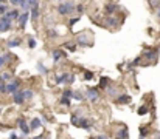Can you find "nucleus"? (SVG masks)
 <instances>
[{"label": "nucleus", "instance_id": "nucleus-1", "mask_svg": "<svg viewBox=\"0 0 160 139\" xmlns=\"http://www.w3.org/2000/svg\"><path fill=\"white\" fill-rule=\"evenodd\" d=\"M92 34L89 31H84V33H79L76 36V40H75V44L79 45V47H90L92 45Z\"/></svg>", "mask_w": 160, "mask_h": 139}, {"label": "nucleus", "instance_id": "nucleus-2", "mask_svg": "<svg viewBox=\"0 0 160 139\" xmlns=\"http://www.w3.org/2000/svg\"><path fill=\"white\" fill-rule=\"evenodd\" d=\"M75 9H76V6L72 2H64V3H59V6H58V12L61 16H70Z\"/></svg>", "mask_w": 160, "mask_h": 139}, {"label": "nucleus", "instance_id": "nucleus-3", "mask_svg": "<svg viewBox=\"0 0 160 139\" xmlns=\"http://www.w3.org/2000/svg\"><path fill=\"white\" fill-rule=\"evenodd\" d=\"M17 125H19V128H20V131H22V133H20L22 137H26V136L30 134L31 127H30L28 124H26V121H25L23 118H19V119H17Z\"/></svg>", "mask_w": 160, "mask_h": 139}, {"label": "nucleus", "instance_id": "nucleus-4", "mask_svg": "<svg viewBox=\"0 0 160 139\" xmlns=\"http://www.w3.org/2000/svg\"><path fill=\"white\" fill-rule=\"evenodd\" d=\"M84 94H86V97H87L90 102H97V101H98V97H100V91H98V88H95V87L86 88Z\"/></svg>", "mask_w": 160, "mask_h": 139}, {"label": "nucleus", "instance_id": "nucleus-5", "mask_svg": "<svg viewBox=\"0 0 160 139\" xmlns=\"http://www.w3.org/2000/svg\"><path fill=\"white\" fill-rule=\"evenodd\" d=\"M25 94H23V90H19L16 94H12V102L16 105H23L25 104Z\"/></svg>", "mask_w": 160, "mask_h": 139}, {"label": "nucleus", "instance_id": "nucleus-6", "mask_svg": "<svg viewBox=\"0 0 160 139\" xmlns=\"http://www.w3.org/2000/svg\"><path fill=\"white\" fill-rule=\"evenodd\" d=\"M19 90H20V82H19V80L8 82V93H9V94H16Z\"/></svg>", "mask_w": 160, "mask_h": 139}, {"label": "nucleus", "instance_id": "nucleus-7", "mask_svg": "<svg viewBox=\"0 0 160 139\" xmlns=\"http://www.w3.org/2000/svg\"><path fill=\"white\" fill-rule=\"evenodd\" d=\"M92 125H93V122L89 121V119H86V118H79V119H78V127H81V128H84V130H90Z\"/></svg>", "mask_w": 160, "mask_h": 139}, {"label": "nucleus", "instance_id": "nucleus-8", "mask_svg": "<svg viewBox=\"0 0 160 139\" xmlns=\"http://www.w3.org/2000/svg\"><path fill=\"white\" fill-rule=\"evenodd\" d=\"M51 57H53V60H55V62H58L62 57H67V51H64V50H53Z\"/></svg>", "mask_w": 160, "mask_h": 139}, {"label": "nucleus", "instance_id": "nucleus-9", "mask_svg": "<svg viewBox=\"0 0 160 139\" xmlns=\"http://www.w3.org/2000/svg\"><path fill=\"white\" fill-rule=\"evenodd\" d=\"M128 136H129L128 127H121L118 131H115V139H128Z\"/></svg>", "mask_w": 160, "mask_h": 139}, {"label": "nucleus", "instance_id": "nucleus-10", "mask_svg": "<svg viewBox=\"0 0 160 139\" xmlns=\"http://www.w3.org/2000/svg\"><path fill=\"white\" fill-rule=\"evenodd\" d=\"M143 57H146L148 60H155L158 57V50H148V51H145Z\"/></svg>", "mask_w": 160, "mask_h": 139}, {"label": "nucleus", "instance_id": "nucleus-11", "mask_svg": "<svg viewBox=\"0 0 160 139\" xmlns=\"http://www.w3.org/2000/svg\"><path fill=\"white\" fill-rule=\"evenodd\" d=\"M70 76L72 74H69V73H64V74H59L58 77H56V83H59V85H61V83H69L70 82Z\"/></svg>", "mask_w": 160, "mask_h": 139}, {"label": "nucleus", "instance_id": "nucleus-12", "mask_svg": "<svg viewBox=\"0 0 160 139\" xmlns=\"http://www.w3.org/2000/svg\"><path fill=\"white\" fill-rule=\"evenodd\" d=\"M28 17H30V11H26V12H22V16L19 17V25H20V30H23L26 22H28Z\"/></svg>", "mask_w": 160, "mask_h": 139}, {"label": "nucleus", "instance_id": "nucleus-13", "mask_svg": "<svg viewBox=\"0 0 160 139\" xmlns=\"http://www.w3.org/2000/svg\"><path fill=\"white\" fill-rule=\"evenodd\" d=\"M8 16H9V19H11V20H19V17L22 16V12H20L17 8H14V9L8 11Z\"/></svg>", "mask_w": 160, "mask_h": 139}, {"label": "nucleus", "instance_id": "nucleus-14", "mask_svg": "<svg viewBox=\"0 0 160 139\" xmlns=\"http://www.w3.org/2000/svg\"><path fill=\"white\" fill-rule=\"evenodd\" d=\"M30 127H31V130H37V128H41V127H42V121H41V118H34V119H31Z\"/></svg>", "mask_w": 160, "mask_h": 139}, {"label": "nucleus", "instance_id": "nucleus-15", "mask_svg": "<svg viewBox=\"0 0 160 139\" xmlns=\"http://www.w3.org/2000/svg\"><path fill=\"white\" fill-rule=\"evenodd\" d=\"M115 101H117V104H121V105H123V104H129V102H131V96H128V94H120Z\"/></svg>", "mask_w": 160, "mask_h": 139}, {"label": "nucleus", "instance_id": "nucleus-16", "mask_svg": "<svg viewBox=\"0 0 160 139\" xmlns=\"http://www.w3.org/2000/svg\"><path fill=\"white\" fill-rule=\"evenodd\" d=\"M109 82H111V79H109V77L103 76V77L100 79V88H101V90H107V87H109Z\"/></svg>", "mask_w": 160, "mask_h": 139}, {"label": "nucleus", "instance_id": "nucleus-17", "mask_svg": "<svg viewBox=\"0 0 160 139\" xmlns=\"http://www.w3.org/2000/svg\"><path fill=\"white\" fill-rule=\"evenodd\" d=\"M12 28V22L6 23V22H0V33H6Z\"/></svg>", "mask_w": 160, "mask_h": 139}, {"label": "nucleus", "instance_id": "nucleus-18", "mask_svg": "<svg viewBox=\"0 0 160 139\" xmlns=\"http://www.w3.org/2000/svg\"><path fill=\"white\" fill-rule=\"evenodd\" d=\"M106 91H107V94H109V96L115 97V99L120 96V91H118V88H117V87H107V90H106Z\"/></svg>", "mask_w": 160, "mask_h": 139}, {"label": "nucleus", "instance_id": "nucleus-19", "mask_svg": "<svg viewBox=\"0 0 160 139\" xmlns=\"http://www.w3.org/2000/svg\"><path fill=\"white\" fill-rule=\"evenodd\" d=\"M20 44H22V40H20L19 37H16V39H9L8 47H9V48H14V47H19Z\"/></svg>", "mask_w": 160, "mask_h": 139}, {"label": "nucleus", "instance_id": "nucleus-20", "mask_svg": "<svg viewBox=\"0 0 160 139\" xmlns=\"http://www.w3.org/2000/svg\"><path fill=\"white\" fill-rule=\"evenodd\" d=\"M117 9H118L117 3H107V5H106V12H109V14H114Z\"/></svg>", "mask_w": 160, "mask_h": 139}, {"label": "nucleus", "instance_id": "nucleus-21", "mask_svg": "<svg viewBox=\"0 0 160 139\" xmlns=\"http://www.w3.org/2000/svg\"><path fill=\"white\" fill-rule=\"evenodd\" d=\"M30 16H31V19H33L34 22L39 19V16H41V12H39V6H37V8H33V9H30Z\"/></svg>", "mask_w": 160, "mask_h": 139}, {"label": "nucleus", "instance_id": "nucleus-22", "mask_svg": "<svg viewBox=\"0 0 160 139\" xmlns=\"http://www.w3.org/2000/svg\"><path fill=\"white\" fill-rule=\"evenodd\" d=\"M73 99H76V101H79V102H83V101L86 99V94L81 93V91H75V93H73Z\"/></svg>", "mask_w": 160, "mask_h": 139}, {"label": "nucleus", "instance_id": "nucleus-23", "mask_svg": "<svg viewBox=\"0 0 160 139\" xmlns=\"http://www.w3.org/2000/svg\"><path fill=\"white\" fill-rule=\"evenodd\" d=\"M0 79L5 80V82H12V74H11V73H8V71H5V73L0 74Z\"/></svg>", "mask_w": 160, "mask_h": 139}, {"label": "nucleus", "instance_id": "nucleus-24", "mask_svg": "<svg viewBox=\"0 0 160 139\" xmlns=\"http://www.w3.org/2000/svg\"><path fill=\"white\" fill-rule=\"evenodd\" d=\"M148 111H149V108H148V107H146V105H141V107H138L137 113H138L140 116H145V115H148Z\"/></svg>", "mask_w": 160, "mask_h": 139}, {"label": "nucleus", "instance_id": "nucleus-25", "mask_svg": "<svg viewBox=\"0 0 160 139\" xmlns=\"http://www.w3.org/2000/svg\"><path fill=\"white\" fill-rule=\"evenodd\" d=\"M0 93H8V83L0 79Z\"/></svg>", "mask_w": 160, "mask_h": 139}, {"label": "nucleus", "instance_id": "nucleus-26", "mask_svg": "<svg viewBox=\"0 0 160 139\" xmlns=\"http://www.w3.org/2000/svg\"><path fill=\"white\" fill-rule=\"evenodd\" d=\"M37 70H39V73H41V74H47V73H48V68H47L44 63H39V65H37Z\"/></svg>", "mask_w": 160, "mask_h": 139}, {"label": "nucleus", "instance_id": "nucleus-27", "mask_svg": "<svg viewBox=\"0 0 160 139\" xmlns=\"http://www.w3.org/2000/svg\"><path fill=\"white\" fill-rule=\"evenodd\" d=\"M59 104H61V105H65V107H70V104H72V102H70V97H64V96H62L61 101H59Z\"/></svg>", "mask_w": 160, "mask_h": 139}, {"label": "nucleus", "instance_id": "nucleus-28", "mask_svg": "<svg viewBox=\"0 0 160 139\" xmlns=\"http://www.w3.org/2000/svg\"><path fill=\"white\" fill-rule=\"evenodd\" d=\"M23 94H25V99H31V97L34 96L33 90H30V88H25V90H23Z\"/></svg>", "mask_w": 160, "mask_h": 139}, {"label": "nucleus", "instance_id": "nucleus-29", "mask_svg": "<svg viewBox=\"0 0 160 139\" xmlns=\"http://www.w3.org/2000/svg\"><path fill=\"white\" fill-rule=\"evenodd\" d=\"M28 6H30V9L37 8L39 6V0H28Z\"/></svg>", "mask_w": 160, "mask_h": 139}, {"label": "nucleus", "instance_id": "nucleus-30", "mask_svg": "<svg viewBox=\"0 0 160 139\" xmlns=\"http://www.w3.org/2000/svg\"><path fill=\"white\" fill-rule=\"evenodd\" d=\"M73 90H64V93H62V96L64 97H70V99H72V97H73Z\"/></svg>", "mask_w": 160, "mask_h": 139}, {"label": "nucleus", "instance_id": "nucleus-31", "mask_svg": "<svg viewBox=\"0 0 160 139\" xmlns=\"http://www.w3.org/2000/svg\"><path fill=\"white\" fill-rule=\"evenodd\" d=\"M5 14H8V6L3 3V5H0V16H5Z\"/></svg>", "mask_w": 160, "mask_h": 139}, {"label": "nucleus", "instance_id": "nucleus-32", "mask_svg": "<svg viewBox=\"0 0 160 139\" xmlns=\"http://www.w3.org/2000/svg\"><path fill=\"white\" fill-rule=\"evenodd\" d=\"M149 5H151V8H158V5H160V0H149Z\"/></svg>", "mask_w": 160, "mask_h": 139}, {"label": "nucleus", "instance_id": "nucleus-33", "mask_svg": "<svg viewBox=\"0 0 160 139\" xmlns=\"http://www.w3.org/2000/svg\"><path fill=\"white\" fill-rule=\"evenodd\" d=\"M93 76H95V74H93L92 71H86V73H84V79H86V80H92Z\"/></svg>", "mask_w": 160, "mask_h": 139}, {"label": "nucleus", "instance_id": "nucleus-34", "mask_svg": "<svg viewBox=\"0 0 160 139\" xmlns=\"http://www.w3.org/2000/svg\"><path fill=\"white\" fill-rule=\"evenodd\" d=\"M146 134H148V128H146L145 125H143V127H140V136H141V137H145Z\"/></svg>", "mask_w": 160, "mask_h": 139}, {"label": "nucleus", "instance_id": "nucleus-35", "mask_svg": "<svg viewBox=\"0 0 160 139\" xmlns=\"http://www.w3.org/2000/svg\"><path fill=\"white\" fill-rule=\"evenodd\" d=\"M83 113H84V110L83 108H78V110H75V116H78V118H83Z\"/></svg>", "mask_w": 160, "mask_h": 139}, {"label": "nucleus", "instance_id": "nucleus-36", "mask_svg": "<svg viewBox=\"0 0 160 139\" xmlns=\"http://www.w3.org/2000/svg\"><path fill=\"white\" fill-rule=\"evenodd\" d=\"M64 48H67V50H70V51H75L76 45H75V44H65V45H64Z\"/></svg>", "mask_w": 160, "mask_h": 139}, {"label": "nucleus", "instance_id": "nucleus-37", "mask_svg": "<svg viewBox=\"0 0 160 139\" xmlns=\"http://www.w3.org/2000/svg\"><path fill=\"white\" fill-rule=\"evenodd\" d=\"M78 119H79L78 116L72 115V119H70V121H72V124H73V125H76V127H78Z\"/></svg>", "mask_w": 160, "mask_h": 139}, {"label": "nucleus", "instance_id": "nucleus-38", "mask_svg": "<svg viewBox=\"0 0 160 139\" xmlns=\"http://www.w3.org/2000/svg\"><path fill=\"white\" fill-rule=\"evenodd\" d=\"M9 3H11L12 6H19V5H20V0H9Z\"/></svg>", "mask_w": 160, "mask_h": 139}, {"label": "nucleus", "instance_id": "nucleus-39", "mask_svg": "<svg viewBox=\"0 0 160 139\" xmlns=\"http://www.w3.org/2000/svg\"><path fill=\"white\" fill-rule=\"evenodd\" d=\"M28 45H30V48H34V47H36V42H34V39H30Z\"/></svg>", "mask_w": 160, "mask_h": 139}, {"label": "nucleus", "instance_id": "nucleus-40", "mask_svg": "<svg viewBox=\"0 0 160 139\" xmlns=\"http://www.w3.org/2000/svg\"><path fill=\"white\" fill-rule=\"evenodd\" d=\"M3 65H6V60H5L3 56H0V66H3Z\"/></svg>", "mask_w": 160, "mask_h": 139}, {"label": "nucleus", "instance_id": "nucleus-41", "mask_svg": "<svg viewBox=\"0 0 160 139\" xmlns=\"http://www.w3.org/2000/svg\"><path fill=\"white\" fill-rule=\"evenodd\" d=\"M76 11H78V12H83V11H84V6H83V5H78V6H76Z\"/></svg>", "mask_w": 160, "mask_h": 139}, {"label": "nucleus", "instance_id": "nucleus-42", "mask_svg": "<svg viewBox=\"0 0 160 139\" xmlns=\"http://www.w3.org/2000/svg\"><path fill=\"white\" fill-rule=\"evenodd\" d=\"M78 20H79V16H78V17H75V19H72V20H70V26H72V25H75Z\"/></svg>", "mask_w": 160, "mask_h": 139}, {"label": "nucleus", "instance_id": "nucleus-43", "mask_svg": "<svg viewBox=\"0 0 160 139\" xmlns=\"http://www.w3.org/2000/svg\"><path fill=\"white\" fill-rule=\"evenodd\" d=\"M9 139H20V137H19L16 133H11V134H9Z\"/></svg>", "mask_w": 160, "mask_h": 139}, {"label": "nucleus", "instance_id": "nucleus-44", "mask_svg": "<svg viewBox=\"0 0 160 139\" xmlns=\"http://www.w3.org/2000/svg\"><path fill=\"white\" fill-rule=\"evenodd\" d=\"M48 36H58V33H56L55 30H50V31H48Z\"/></svg>", "mask_w": 160, "mask_h": 139}, {"label": "nucleus", "instance_id": "nucleus-45", "mask_svg": "<svg viewBox=\"0 0 160 139\" xmlns=\"http://www.w3.org/2000/svg\"><path fill=\"white\" fill-rule=\"evenodd\" d=\"M75 80H76V76H75V74H72V76H70V82H69V83H73Z\"/></svg>", "mask_w": 160, "mask_h": 139}, {"label": "nucleus", "instance_id": "nucleus-46", "mask_svg": "<svg viewBox=\"0 0 160 139\" xmlns=\"http://www.w3.org/2000/svg\"><path fill=\"white\" fill-rule=\"evenodd\" d=\"M155 14H157V17H158V19H160V5H158V8H157V9H155Z\"/></svg>", "mask_w": 160, "mask_h": 139}, {"label": "nucleus", "instance_id": "nucleus-47", "mask_svg": "<svg viewBox=\"0 0 160 139\" xmlns=\"http://www.w3.org/2000/svg\"><path fill=\"white\" fill-rule=\"evenodd\" d=\"M33 139H44V134H41V136H36V137H33Z\"/></svg>", "mask_w": 160, "mask_h": 139}, {"label": "nucleus", "instance_id": "nucleus-48", "mask_svg": "<svg viewBox=\"0 0 160 139\" xmlns=\"http://www.w3.org/2000/svg\"><path fill=\"white\" fill-rule=\"evenodd\" d=\"M3 3H6V0H0V5H3Z\"/></svg>", "mask_w": 160, "mask_h": 139}, {"label": "nucleus", "instance_id": "nucleus-49", "mask_svg": "<svg viewBox=\"0 0 160 139\" xmlns=\"http://www.w3.org/2000/svg\"><path fill=\"white\" fill-rule=\"evenodd\" d=\"M0 115H2V108H0Z\"/></svg>", "mask_w": 160, "mask_h": 139}, {"label": "nucleus", "instance_id": "nucleus-50", "mask_svg": "<svg viewBox=\"0 0 160 139\" xmlns=\"http://www.w3.org/2000/svg\"><path fill=\"white\" fill-rule=\"evenodd\" d=\"M59 2H62V0H59Z\"/></svg>", "mask_w": 160, "mask_h": 139}]
</instances>
